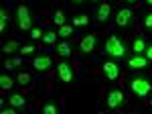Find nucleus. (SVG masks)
I'll return each mask as SVG.
<instances>
[{"mask_svg": "<svg viewBox=\"0 0 152 114\" xmlns=\"http://www.w3.org/2000/svg\"><path fill=\"white\" fill-rule=\"evenodd\" d=\"M105 53L112 57H124V53H126V47H124V43L118 39V37H110L107 41H105Z\"/></svg>", "mask_w": 152, "mask_h": 114, "instance_id": "f257e3e1", "label": "nucleus"}, {"mask_svg": "<svg viewBox=\"0 0 152 114\" xmlns=\"http://www.w3.org/2000/svg\"><path fill=\"white\" fill-rule=\"evenodd\" d=\"M152 90L150 81L144 80V78H134L132 80V92L136 94V96H140V98H144V96H148Z\"/></svg>", "mask_w": 152, "mask_h": 114, "instance_id": "f03ea898", "label": "nucleus"}, {"mask_svg": "<svg viewBox=\"0 0 152 114\" xmlns=\"http://www.w3.org/2000/svg\"><path fill=\"white\" fill-rule=\"evenodd\" d=\"M16 16H18V27H20L23 31H28V29H31V16H28V8H26L24 4L16 8Z\"/></svg>", "mask_w": 152, "mask_h": 114, "instance_id": "7ed1b4c3", "label": "nucleus"}, {"mask_svg": "<svg viewBox=\"0 0 152 114\" xmlns=\"http://www.w3.org/2000/svg\"><path fill=\"white\" fill-rule=\"evenodd\" d=\"M134 19V10L132 8H122V10L116 14V24L118 27H128Z\"/></svg>", "mask_w": 152, "mask_h": 114, "instance_id": "20e7f679", "label": "nucleus"}, {"mask_svg": "<svg viewBox=\"0 0 152 114\" xmlns=\"http://www.w3.org/2000/svg\"><path fill=\"white\" fill-rule=\"evenodd\" d=\"M57 73H59V78H61V81H65V84H71L73 81V69H71L69 63H59L57 65Z\"/></svg>", "mask_w": 152, "mask_h": 114, "instance_id": "39448f33", "label": "nucleus"}, {"mask_svg": "<svg viewBox=\"0 0 152 114\" xmlns=\"http://www.w3.org/2000/svg\"><path fill=\"white\" fill-rule=\"evenodd\" d=\"M104 73L107 80H118V76H120V65L114 63V61H105L104 63Z\"/></svg>", "mask_w": 152, "mask_h": 114, "instance_id": "423d86ee", "label": "nucleus"}, {"mask_svg": "<svg viewBox=\"0 0 152 114\" xmlns=\"http://www.w3.org/2000/svg\"><path fill=\"white\" fill-rule=\"evenodd\" d=\"M122 102H124V94L120 90H112L107 94V106H110V108H118Z\"/></svg>", "mask_w": 152, "mask_h": 114, "instance_id": "0eeeda50", "label": "nucleus"}, {"mask_svg": "<svg viewBox=\"0 0 152 114\" xmlns=\"http://www.w3.org/2000/svg\"><path fill=\"white\" fill-rule=\"evenodd\" d=\"M128 65L132 69H144L146 65H148V59H146V55H134L128 61Z\"/></svg>", "mask_w": 152, "mask_h": 114, "instance_id": "6e6552de", "label": "nucleus"}, {"mask_svg": "<svg viewBox=\"0 0 152 114\" xmlns=\"http://www.w3.org/2000/svg\"><path fill=\"white\" fill-rule=\"evenodd\" d=\"M95 49V35H87L81 39V51L83 53H91Z\"/></svg>", "mask_w": 152, "mask_h": 114, "instance_id": "1a4fd4ad", "label": "nucleus"}, {"mask_svg": "<svg viewBox=\"0 0 152 114\" xmlns=\"http://www.w3.org/2000/svg\"><path fill=\"white\" fill-rule=\"evenodd\" d=\"M49 65H51V57H47V55H41L33 61V67L37 71H45V69H49Z\"/></svg>", "mask_w": 152, "mask_h": 114, "instance_id": "9d476101", "label": "nucleus"}, {"mask_svg": "<svg viewBox=\"0 0 152 114\" xmlns=\"http://www.w3.org/2000/svg\"><path fill=\"white\" fill-rule=\"evenodd\" d=\"M110 12H112V6H110V4H102L99 10H97V21H99V23H105V21L110 19Z\"/></svg>", "mask_w": 152, "mask_h": 114, "instance_id": "9b49d317", "label": "nucleus"}, {"mask_svg": "<svg viewBox=\"0 0 152 114\" xmlns=\"http://www.w3.org/2000/svg\"><path fill=\"white\" fill-rule=\"evenodd\" d=\"M57 53H59V55H63V57L71 55V45L67 43V41H61V43L57 45Z\"/></svg>", "mask_w": 152, "mask_h": 114, "instance_id": "f8f14e48", "label": "nucleus"}, {"mask_svg": "<svg viewBox=\"0 0 152 114\" xmlns=\"http://www.w3.org/2000/svg\"><path fill=\"white\" fill-rule=\"evenodd\" d=\"M10 104L14 106V108H23L24 104H26V100H24L20 94H12L10 96Z\"/></svg>", "mask_w": 152, "mask_h": 114, "instance_id": "ddd939ff", "label": "nucleus"}, {"mask_svg": "<svg viewBox=\"0 0 152 114\" xmlns=\"http://www.w3.org/2000/svg\"><path fill=\"white\" fill-rule=\"evenodd\" d=\"M144 51H146V43H144L142 39H136V41H134V53H136V55H142Z\"/></svg>", "mask_w": 152, "mask_h": 114, "instance_id": "4468645a", "label": "nucleus"}, {"mask_svg": "<svg viewBox=\"0 0 152 114\" xmlns=\"http://www.w3.org/2000/svg\"><path fill=\"white\" fill-rule=\"evenodd\" d=\"M57 35H59V33H55V31H49V33L43 35V41H45L47 45H53V43L57 41Z\"/></svg>", "mask_w": 152, "mask_h": 114, "instance_id": "2eb2a0df", "label": "nucleus"}, {"mask_svg": "<svg viewBox=\"0 0 152 114\" xmlns=\"http://www.w3.org/2000/svg\"><path fill=\"white\" fill-rule=\"evenodd\" d=\"M0 88H2V90H10L12 88V80L8 76H2V78H0Z\"/></svg>", "mask_w": 152, "mask_h": 114, "instance_id": "dca6fc26", "label": "nucleus"}, {"mask_svg": "<svg viewBox=\"0 0 152 114\" xmlns=\"http://www.w3.org/2000/svg\"><path fill=\"white\" fill-rule=\"evenodd\" d=\"M71 33H73V29H71L69 24H63V27H59V37H71Z\"/></svg>", "mask_w": 152, "mask_h": 114, "instance_id": "f3484780", "label": "nucleus"}, {"mask_svg": "<svg viewBox=\"0 0 152 114\" xmlns=\"http://www.w3.org/2000/svg\"><path fill=\"white\" fill-rule=\"evenodd\" d=\"M53 21H55V24L63 27V24H65V14H63L61 10H57V12H55V16H53Z\"/></svg>", "mask_w": 152, "mask_h": 114, "instance_id": "a211bd4d", "label": "nucleus"}, {"mask_svg": "<svg viewBox=\"0 0 152 114\" xmlns=\"http://www.w3.org/2000/svg\"><path fill=\"white\" fill-rule=\"evenodd\" d=\"M43 112H47V114H57V106H55V104H45V106H43Z\"/></svg>", "mask_w": 152, "mask_h": 114, "instance_id": "6ab92c4d", "label": "nucleus"}, {"mask_svg": "<svg viewBox=\"0 0 152 114\" xmlns=\"http://www.w3.org/2000/svg\"><path fill=\"white\" fill-rule=\"evenodd\" d=\"M16 47H18V43H16V41H8V43L4 45V53H10V51H14Z\"/></svg>", "mask_w": 152, "mask_h": 114, "instance_id": "aec40b11", "label": "nucleus"}, {"mask_svg": "<svg viewBox=\"0 0 152 114\" xmlns=\"http://www.w3.org/2000/svg\"><path fill=\"white\" fill-rule=\"evenodd\" d=\"M43 35H45V33H43L41 29H37V27H35V29H31V39H35V41H37V39H41Z\"/></svg>", "mask_w": 152, "mask_h": 114, "instance_id": "412c9836", "label": "nucleus"}, {"mask_svg": "<svg viewBox=\"0 0 152 114\" xmlns=\"http://www.w3.org/2000/svg\"><path fill=\"white\" fill-rule=\"evenodd\" d=\"M87 23H89V19H87V16H77V19H73V24H77V27L87 24Z\"/></svg>", "mask_w": 152, "mask_h": 114, "instance_id": "4be33fe9", "label": "nucleus"}, {"mask_svg": "<svg viewBox=\"0 0 152 114\" xmlns=\"http://www.w3.org/2000/svg\"><path fill=\"white\" fill-rule=\"evenodd\" d=\"M28 80H31V76H28V73H24V71H20V73H18V84H28Z\"/></svg>", "mask_w": 152, "mask_h": 114, "instance_id": "5701e85b", "label": "nucleus"}, {"mask_svg": "<svg viewBox=\"0 0 152 114\" xmlns=\"http://www.w3.org/2000/svg\"><path fill=\"white\" fill-rule=\"evenodd\" d=\"M35 51H37V49L33 45H24L23 49H20V53H23V55H31V53H35Z\"/></svg>", "mask_w": 152, "mask_h": 114, "instance_id": "b1692460", "label": "nucleus"}, {"mask_svg": "<svg viewBox=\"0 0 152 114\" xmlns=\"http://www.w3.org/2000/svg\"><path fill=\"white\" fill-rule=\"evenodd\" d=\"M144 55L148 61H152V45H146V51H144Z\"/></svg>", "mask_w": 152, "mask_h": 114, "instance_id": "393cba45", "label": "nucleus"}, {"mask_svg": "<svg viewBox=\"0 0 152 114\" xmlns=\"http://www.w3.org/2000/svg\"><path fill=\"white\" fill-rule=\"evenodd\" d=\"M144 24H146L148 29H152V12H150V14H146V19H144Z\"/></svg>", "mask_w": 152, "mask_h": 114, "instance_id": "a878e982", "label": "nucleus"}, {"mask_svg": "<svg viewBox=\"0 0 152 114\" xmlns=\"http://www.w3.org/2000/svg\"><path fill=\"white\" fill-rule=\"evenodd\" d=\"M4 67H6V69H12V67H14V61H6V63H4Z\"/></svg>", "mask_w": 152, "mask_h": 114, "instance_id": "bb28decb", "label": "nucleus"}, {"mask_svg": "<svg viewBox=\"0 0 152 114\" xmlns=\"http://www.w3.org/2000/svg\"><path fill=\"white\" fill-rule=\"evenodd\" d=\"M0 31H2V33L6 31V21H2V23H0Z\"/></svg>", "mask_w": 152, "mask_h": 114, "instance_id": "cd10ccee", "label": "nucleus"}, {"mask_svg": "<svg viewBox=\"0 0 152 114\" xmlns=\"http://www.w3.org/2000/svg\"><path fill=\"white\" fill-rule=\"evenodd\" d=\"M73 2H75V4H81V2H83V0H73Z\"/></svg>", "mask_w": 152, "mask_h": 114, "instance_id": "c85d7f7f", "label": "nucleus"}, {"mask_svg": "<svg viewBox=\"0 0 152 114\" xmlns=\"http://www.w3.org/2000/svg\"><path fill=\"white\" fill-rule=\"evenodd\" d=\"M146 2H148V4H152V0H146Z\"/></svg>", "mask_w": 152, "mask_h": 114, "instance_id": "c756f323", "label": "nucleus"}, {"mask_svg": "<svg viewBox=\"0 0 152 114\" xmlns=\"http://www.w3.org/2000/svg\"><path fill=\"white\" fill-rule=\"evenodd\" d=\"M128 2H136V0H128Z\"/></svg>", "mask_w": 152, "mask_h": 114, "instance_id": "7c9ffc66", "label": "nucleus"}]
</instances>
